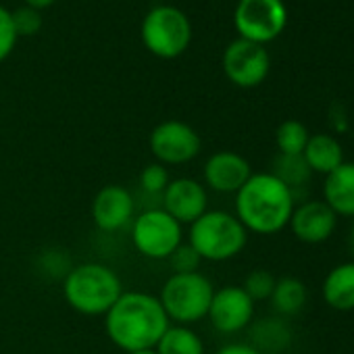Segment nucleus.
I'll use <instances>...</instances> for the list:
<instances>
[{"mask_svg":"<svg viewBox=\"0 0 354 354\" xmlns=\"http://www.w3.org/2000/svg\"><path fill=\"white\" fill-rule=\"evenodd\" d=\"M171 321L158 296L146 292H123L104 315L109 339L123 352L154 348Z\"/></svg>","mask_w":354,"mask_h":354,"instance_id":"nucleus-1","label":"nucleus"},{"mask_svg":"<svg viewBox=\"0 0 354 354\" xmlns=\"http://www.w3.org/2000/svg\"><path fill=\"white\" fill-rule=\"evenodd\" d=\"M296 207L294 192L271 173H252L236 192V217L248 234L273 236L288 227Z\"/></svg>","mask_w":354,"mask_h":354,"instance_id":"nucleus-2","label":"nucleus"},{"mask_svg":"<svg viewBox=\"0 0 354 354\" xmlns=\"http://www.w3.org/2000/svg\"><path fill=\"white\" fill-rule=\"evenodd\" d=\"M121 294V277L102 263L77 265L63 281V296L67 304L86 317L106 315Z\"/></svg>","mask_w":354,"mask_h":354,"instance_id":"nucleus-3","label":"nucleus"},{"mask_svg":"<svg viewBox=\"0 0 354 354\" xmlns=\"http://www.w3.org/2000/svg\"><path fill=\"white\" fill-rule=\"evenodd\" d=\"M246 227L234 213L227 211H207L190 225L188 232V244L203 261L211 263L236 259L246 248Z\"/></svg>","mask_w":354,"mask_h":354,"instance_id":"nucleus-4","label":"nucleus"},{"mask_svg":"<svg viewBox=\"0 0 354 354\" xmlns=\"http://www.w3.org/2000/svg\"><path fill=\"white\" fill-rule=\"evenodd\" d=\"M213 294H215L213 281L201 271L173 273L165 281L158 300L173 325L190 327L192 323L207 319Z\"/></svg>","mask_w":354,"mask_h":354,"instance_id":"nucleus-5","label":"nucleus"},{"mask_svg":"<svg viewBox=\"0 0 354 354\" xmlns=\"http://www.w3.org/2000/svg\"><path fill=\"white\" fill-rule=\"evenodd\" d=\"M142 42L158 59H177L192 42V24L177 7H152L142 21Z\"/></svg>","mask_w":354,"mask_h":354,"instance_id":"nucleus-6","label":"nucleus"},{"mask_svg":"<svg viewBox=\"0 0 354 354\" xmlns=\"http://www.w3.org/2000/svg\"><path fill=\"white\" fill-rule=\"evenodd\" d=\"M136 250L152 261H167L184 242V225L162 209H148L131 221Z\"/></svg>","mask_w":354,"mask_h":354,"instance_id":"nucleus-7","label":"nucleus"},{"mask_svg":"<svg viewBox=\"0 0 354 354\" xmlns=\"http://www.w3.org/2000/svg\"><path fill=\"white\" fill-rule=\"evenodd\" d=\"M234 24L242 40L265 46L286 30L288 11L281 0H240Z\"/></svg>","mask_w":354,"mask_h":354,"instance_id":"nucleus-8","label":"nucleus"},{"mask_svg":"<svg viewBox=\"0 0 354 354\" xmlns=\"http://www.w3.org/2000/svg\"><path fill=\"white\" fill-rule=\"evenodd\" d=\"M150 150L160 165H186L194 160L203 150L198 131L177 119L158 123L150 133Z\"/></svg>","mask_w":354,"mask_h":354,"instance_id":"nucleus-9","label":"nucleus"},{"mask_svg":"<svg viewBox=\"0 0 354 354\" xmlns=\"http://www.w3.org/2000/svg\"><path fill=\"white\" fill-rule=\"evenodd\" d=\"M271 69L269 53L263 44L248 40H234L223 53V71L227 80L238 88L261 86Z\"/></svg>","mask_w":354,"mask_h":354,"instance_id":"nucleus-10","label":"nucleus"},{"mask_svg":"<svg viewBox=\"0 0 354 354\" xmlns=\"http://www.w3.org/2000/svg\"><path fill=\"white\" fill-rule=\"evenodd\" d=\"M207 319L213 329L225 335L240 333L252 325L254 319V302L242 290V286H225L215 290Z\"/></svg>","mask_w":354,"mask_h":354,"instance_id":"nucleus-11","label":"nucleus"},{"mask_svg":"<svg viewBox=\"0 0 354 354\" xmlns=\"http://www.w3.org/2000/svg\"><path fill=\"white\" fill-rule=\"evenodd\" d=\"M162 211H167L175 221L182 225H192L198 217L209 211V194L207 188L192 177H177L171 180L165 188Z\"/></svg>","mask_w":354,"mask_h":354,"instance_id":"nucleus-12","label":"nucleus"},{"mask_svg":"<svg viewBox=\"0 0 354 354\" xmlns=\"http://www.w3.org/2000/svg\"><path fill=\"white\" fill-rule=\"evenodd\" d=\"M337 219L339 217L323 201H304L294 207L288 227L298 242L317 246L335 234Z\"/></svg>","mask_w":354,"mask_h":354,"instance_id":"nucleus-13","label":"nucleus"},{"mask_svg":"<svg viewBox=\"0 0 354 354\" xmlns=\"http://www.w3.org/2000/svg\"><path fill=\"white\" fill-rule=\"evenodd\" d=\"M252 175L250 162L232 150H219L205 162V186L219 194H236Z\"/></svg>","mask_w":354,"mask_h":354,"instance_id":"nucleus-14","label":"nucleus"},{"mask_svg":"<svg viewBox=\"0 0 354 354\" xmlns=\"http://www.w3.org/2000/svg\"><path fill=\"white\" fill-rule=\"evenodd\" d=\"M133 196L121 186H104L92 203V219L102 232L123 230L133 221Z\"/></svg>","mask_w":354,"mask_h":354,"instance_id":"nucleus-15","label":"nucleus"},{"mask_svg":"<svg viewBox=\"0 0 354 354\" xmlns=\"http://www.w3.org/2000/svg\"><path fill=\"white\" fill-rule=\"evenodd\" d=\"M321 201L337 217L354 219V160H344L335 171L325 175Z\"/></svg>","mask_w":354,"mask_h":354,"instance_id":"nucleus-16","label":"nucleus"},{"mask_svg":"<svg viewBox=\"0 0 354 354\" xmlns=\"http://www.w3.org/2000/svg\"><path fill=\"white\" fill-rule=\"evenodd\" d=\"M321 296L333 310H354V259L329 269L321 283Z\"/></svg>","mask_w":354,"mask_h":354,"instance_id":"nucleus-17","label":"nucleus"},{"mask_svg":"<svg viewBox=\"0 0 354 354\" xmlns=\"http://www.w3.org/2000/svg\"><path fill=\"white\" fill-rule=\"evenodd\" d=\"M306 165L310 167L313 173L319 175H329L335 171L346 158H344V148L337 138L329 133H315L308 138V144L302 152Z\"/></svg>","mask_w":354,"mask_h":354,"instance_id":"nucleus-18","label":"nucleus"},{"mask_svg":"<svg viewBox=\"0 0 354 354\" xmlns=\"http://www.w3.org/2000/svg\"><path fill=\"white\" fill-rule=\"evenodd\" d=\"M271 306L277 315L281 317H294L298 315L306 300H308V290H306V283L298 277H279L275 281V288H273V294H271Z\"/></svg>","mask_w":354,"mask_h":354,"instance_id":"nucleus-19","label":"nucleus"},{"mask_svg":"<svg viewBox=\"0 0 354 354\" xmlns=\"http://www.w3.org/2000/svg\"><path fill=\"white\" fill-rule=\"evenodd\" d=\"M252 344L263 354H277L286 350L292 342V331L286 325V321L277 317H267L252 327Z\"/></svg>","mask_w":354,"mask_h":354,"instance_id":"nucleus-20","label":"nucleus"},{"mask_svg":"<svg viewBox=\"0 0 354 354\" xmlns=\"http://www.w3.org/2000/svg\"><path fill=\"white\" fill-rule=\"evenodd\" d=\"M154 350L158 354H205V342L188 325H169Z\"/></svg>","mask_w":354,"mask_h":354,"instance_id":"nucleus-21","label":"nucleus"},{"mask_svg":"<svg viewBox=\"0 0 354 354\" xmlns=\"http://www.w3.org/2000/svg\"><path fill=\"white\" fill-rule=\"evenodd\" d=\"M277 180H281L292 192L296 188H302L310 182L313 171L306 165L302 154H277V158L273 160V171H271Z\"/></svg>","mask_w":354,"mask_h":354,"instance_id":"nucleus-22","label":"nucleus"},{"mask_svg":"<svg viewBox=\"0 0 354 354\" xmlns=\"http://www.w3.org/2000/svg\"><path fill=\"white\" fill-rule=\"evenodd\" d=\"M308 129L304 123L296 121V119H288L283 121L277 131H275V144L279 154H302L306 144H308Z\"/></svg>","mask_w":354,"mask_h":354,"instance_id":"nucleus-23","label":"nucleus"},{"mask_svg":"<svg viewBox=\"0 0 354 354\" xmlns=\"http://www.w3.org/2000/svg\"><path fill=\"white\" fill-rule=\"evenodd\" d=\"M275 275L267 269H254L246 275L242 290L252 298V302H261V300H269L275 288Z\"/></svg>","mask_w":354,"mask_h":354,"instance_id":"nucleus-24","label":"nucleus"},{"mask_svg":"<svg viewBox=\"0 0 354 354\" xmlns=\"http://www.w3.org/2000/svg\"><path fill=\"white\" fill-rule=\"evenodd\" d=\"M169 182H171L169 171L160 162H150L140 173V186L146 194H162Z\"/></svg>","mask_w":354,"mask_h":354,"instance_id":"nucleus-25","label":"nucleus"},{"mask_svg":"<svg viewBox=\"0 0 354 354\" xmlns=\"http://www.w3.org/2000/svg\"><path fill=\"white\" fill-rule=\"evenodd\" d=\"M167 261H169L173 273H196L198 267H201V263H203V259L198 257V252L188 242L186 244L182 242L180 246H177Z\"/></svg>","mask_w":354,"mask_h":354,"instance_id":"nucleus-26","label":"nucleus"},{"mask_svg":"<svg viewBox=\"0 0 354 354\" xmlns=\"http://www.w3.org/2000/svg\"><path fill=\"white\" fill-rule=\"evenodd\" d=\"M11 19H13V28H15L17 36H34L42 28L40 11H36V9H32L28 5L11 11Z\"/></svg>","mask_w":354,"mask_h":354,"instance_id":"nucleus-27","label":"nucleus"},{"mask_svg":"<svg viewBox=\"0 0 354 354\" xmlns=\"http://www.w3.org/2000/svg\"><path fill=\"white\" fill-rule=\"evenodd\" d=\"M17 38L19 36L13 28L11 11L0 7V63L9 59V55L13 53V48L17 44Z\"/></svg>","mask_w":354,"mask_h":354,"instance_id":"nucleus-28","label":"nucleus"},{"mask_svg":"<svg viewBox=\"0 0 354 354\" xmlns=\"http://www.w3.org/2000/svg\"><path fill=\"white\" fill-rule=\"evenodd\" d=\"M215 354H263V352H259L250 344H227V346L219 348Z\"/></svg>","mask_w":354,"mask_h":354,"instance_id":"nucleus-29","label":"nucleus"},{"mask_svg":"<svg viewBox=\"0 0 354 354\" xmlns=\"http://www.w3.org/2000/svg\"><path fill=\"white\" fill-rule=\"evenodd\" d=\"M24 3H26L28 7L36 9V11H42V9H48L50 5H55L57 0H24Z\"/></svg>","mask_w":354,"mask_h":354,"instance_id":"nucleus-30","label":"nucleus"},{"mask_svg":"<svg viewBox=\"0 0 354 354\" xmlns=\"http://www.w3.org/2000/svg\"><path fill=\"white\" fill-rule=\"evenodd\" d=\"M129 354H158L154 348H146V350H136V352H129Z\"/></svg>","mask_w":354,"mask_h":354,"instance_id":"nucleus-31","label":"nucleus"},{"mask_svg":"<svg viewBox=\"0 0 354 354\" xmlns=\"http://www.w3.org/2000/svg\"><path fill=\"white\" fill-rule=\"evenodd\" d=\"M350 250H352V257H354V225L350 230Z\"/></svg>","mask_w":354,"mask_h":354,"instance_id":"nucleus-32","label":"nucleus"}]
</instances>
